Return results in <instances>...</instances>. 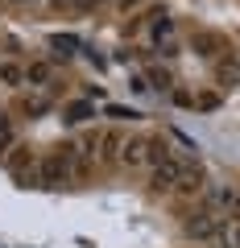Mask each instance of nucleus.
<instances>
[{
    "label": "nucleus",
    "mask_w": 240,
    "mask_h": 248,
    "mask_svg": "<svg viewBox=\"0 0 240 248\" xmlns=\"http://www.w3.org/2000/svg\"><path fill=\"white\" fill-rule=\"evenodd\" d=\"M0 79H4V83H21V79H25V71H21L17 62H4V66H0Z\"/></svg>",
    "instance_id": "13"
},
{
    "label": "nucleus",
    "mask_w": 240,
    "mask_h": 248,
    "mask_svg": "<svg viewBox=\"0 0 240 248\" xmlns=\"http://www.w3.org/2000/svg\"><path fill=\"white\" fill-rule=\"evenodd\" d=\"M182 166H187V157H161V161H153V174H149V190L153 195H170L174 190V182H178V174H182Z\"/></svg>",
    "instance_id": "3"
},
{
    "label": "nucleus",
    "mask_w": 240,
    "mask_h": 248,
    "mask_svg": "<svg viewBox=\"0 0 240 248\" xmlns=\"http://www.w3.org/2000/svg\"><path fill=\"white\" fill-rule=\"evenodd\" d=\"M166 157V145L158 137H125L120 145V166H153Z\"/></svg>",
    "instance_id": "2"
},
{
    "label": "nucleus",
    "mask_w": 240,
    "mask_h": 248,
    "mask_svg": "<svg viewBox=\"0 0 240 248\" xmlns=\"http://www.w3.org/2000/svg\"><path fill=\"white\" fill-rule=\"evenodd\" d=\"M13 4H33V0H13Z\"/></svg>",
    "instance_id": "17"
},
{
    "label": "nucleus",
    "mask_w": 240,
    "mask_h": 248,
    "mask_svg": "<svg viewBox=\"0 0 240 248\" xmlns=\"http://www.w3.org/2000/svg\"><path fill=\"white\" fill-rule=\"evenodd\" d=\"M25 79H29V83H46V79H50V66H46V62H29Z\"/></svg>",
    "instance_id": "11"
},
{
    "label": "nucleus",
    "mask_w": 240,
    "mask_h": 248,
    "mask_svg": "<svg viewBox=\"0 0 240 248\" xmlns=\"http://www.w3.org/2000/svg\"><path fill=\"white\" fill-rule=\"evenodd\" d=\"M220 236H224V248H240V223H232V228H224Z\"/></svg>",
    "instance_id": "14"
},
{
    "label": "nucleus",
    "mask_w": 240,
    "mask_h": 248,
    "mask_svg": "<svg viewBox=\"0 0 240 248\" xmlns=\"http://www.w3.org/2000/svg\"><path fill=\"white\" fill-rule=\"evenodd\" d=\"M236 211H240V195H236Z\"/></svg>",
    "instance_id": "18"
},
{
    "label": "nucleus",
    "mask_w": 240,
    "mask_h": 248,
    "mask_svg": "<svg viewBox=\"0 0 240 248\" xmlns=\"http://www.w3.org/2000/svg\"><path fill=\"white\" fill-rule=\"evenodd\" d=\"M195 50H199V54H211V50H215V42H207V37H199V42H195Z\"/></svg>",
    "instance_id": "16"
},
{
    "label": "nucleus",
    "mask_w": 240,
    "mask_h": 248,
    "mask_svg": "<svg viewBox=\"0 0 240 248\" xmlns=\"http://www.w3.org/2000/svg\"><path fill=\"white\" fill-rule=\"evenodd\" d=\"M215 75H220V83H224V87H236V79H240L236 58H232V54H224V58H220V66H215Z\"/></svg>",
    "instance_id": "7"
},
{
    "label": "nucleus",
    "mask_w": 240,
    "mask_h": 248,
    "mask_svg": "<svg viewBox=\"0 0 240 248\" xmlns=\"http://www.w3.org/2000/svg\"><path fill=\"white\" fill-rule=\"evenodd\" d=\"M195 108H203V112H215V108H220V95H215V91H199V95H195Z\"/></svg>",
    "instance_id": "12"
},
{
    "label": "nucleus",
    "mask_w": 240,
    "mask_h": 248,
    "mask_svg": "<svg viewBox=\"0 0 240 248\" xmlns=\"http://www.w3.org/2000/svg\"><path fill=\"white\" fill-rule=\"evenodd\" d=\"M75 178H79V153L71 145H63L54 157L37 161V186H46V190H66V186H75Z\"/></svg>",
    "instance_id": "1"
},
{
    "label": "nucleus",
    "mask_w": 240,
    "mask_h": 248,
    "mask_svg": "<svg viewBox=\"0 0 240 248\" xmlns=\"http://www.w3.org/2000/svg\"><path fill=\"white\" fill-rule=\"evenodd\" d=\"M13 149V124H9V116H0V157Z\"/></svg>",
    "instance_id": "10"
},
{
    "label": "nucleus",
    "mask_w": 240,
    "mask_h": 248,
    "mask_svg": "<svg viewBox=\"0 0 240 248\" xmlns=\"http://www.w3.org/2000/svg\"><path fill=\"white\" fill-rule=\"evenodd\" d=\"M170 29H174V21H170V17H158V21L149 25V42H166Z\"/></svg>",
    "instance_id": "9"
},
{
    "label": "nucleus",
    "mask_w": 240,
    "mask_h": 248,
    "mask_svg": "<svg viewBox=\"0 0 240 248\" xmlns=\"http://www.w3.org/2000/svg\"><path fill=\"white\" fill-rule=\"evenodd\" d=\"M79 153H83V157H91V161H96V153H99V133H96V128L79 137Z\"/></svg>",
    "instance_id": "8"
},
{
    "label": "nucleus",
    "mask_w": 240,
    "mask_h": 248,
    "mask_svg": "<svg viewBox=\"0 0 240 248\" xmlns=\"http://www.w3.org/2000/svg\"><path fill=\"white\" fill-rule=\"evenodd\" d=\"M187 236H191V240H211V236H220L215 215H195V219L187 223Z\"/></svg>",
    "instance_id": "6"
},
{
    "label": "nucleus",
    "mask_w": 240,
    "mask_h": 248,
    "mask_svg": "<svg viewBox=\"0 0 240 248\" xmlns=\"http://www.w3.org/2000/svg\"><path fill=\"white\" fill-rule=\"evenodd\" d=\"M207 186V170L199 166V161H187L182 166V174H178V182H174V190L170 195H178V199H191V195H199Z\"/></svg>",
    "instance_id": "4"
},
{
    "label": "nucleus",
    "mask_w": 240,
    "mask_h": 248,
    "mask_svg": "<svg viewBox=\"0 0 240 248\" xmlns=\"http://www.w3.org/2000/svg\"><path fill=\"white\" fill-rule=\"evenodd\" d=\"M120 145H125V133H116V128L99 133V153H96V161H104V166H120Z\"/></svg>",
    "instance_id": "5"
},
{
    "label": "nucleus",
    "mask_w": 240,
    "mask_h": 248,
    "mask_svg": "<svg viewBox=\"0 0 240 248\" xmlns=\"http://www.w3.org/2000/svg\"><path fill=\"white\" fill-rule=\"evenodd\" d=\"M54 50H58V54H71V50H79V42H71V37H54Z\"/></svg>",
    "instance_id": "15"
}]
</instances>
